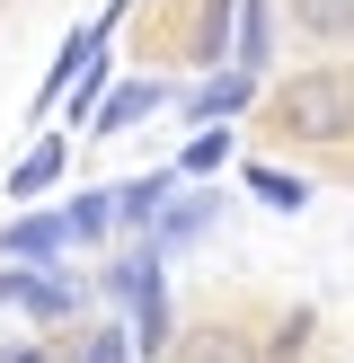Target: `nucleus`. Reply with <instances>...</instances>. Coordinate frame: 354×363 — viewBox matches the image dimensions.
Returning <instances> with one entry per match:
<instances>
[{"mask_svg":"<svg viewBox=\"0 0 354 363\" xmlns=\"http://www.w3.org/2000/svg\"><path fill=\"white\" fill-rule=\"evenodd\" d=\"M266 124H275L283 142H301V151H336V142H354V62L292 71V80L266 98Z\"/></svg>","mask_w":354,"mask_h":363,"instance_id":"obj_1","label":"nucleus"},{"mask_svg":"<svg viewBox=\"0 0 354 363\" xmlns=\"http://www.w3.org/2000/svg\"><path fill=\"white\" fill-rule=\"evenodd\" d=\"M80 284L62 275V266H0V311H27L35 328H62V319H80Z\"/></svg>","mask_w":354,"mask_h":363,"instance_id":"obj_2","label":"nucleus"},{"mask_svg":"<svg viewBox=\"0 0 354 363\" xmlns=\"http://www.w3.org/2000/svg\"><path fill=\"white\" fill-rule=\"evenodd\" d=\"M62 257H71V222L62 213L27 204V213L0 222V266H62Z\"/></svg>","mask_w":354,"mask_h":363,"instance_id":"obj_3","label":"nucleus"},{"mask_svg":"<svg viewBox=\"0 0 354 363\" xmlns=\"http://www.w3.org/2000/svg\"><path fill=\"white\" fill-rule=\"evenodd\" d=\"M248 106H257V80H248V71H204V80L186 89V124H239Z\"/></svg>","mask_w":354,"mask_h":363,"instance_id":"obj_4","label":"nucleus"},{"mask_svg":"<svg viewBox=\"0 0 354 363\" xmlns=\"http://www.w3.org/2000/svg\"><path fill=\"white\" fill-rule=\"evenodd\" d=\"M212 222H222V195H212V186H186V195L151 222V248H159V257H177V248H195Z\"/></svg>","mask_w":354,"mask_h":363,"instance_id":"obj_5","label":"nucleus"},{"mask_svg":"<svg viewBox=\"0 0 354 363\" xmlns=\"http://www.w3.org/2000/svg\"><path fill=\"white\" fill-rule=\"evenodd\" d=\"M177 195H186V177H177V169H142V177H124V186H115V222H124V230H151Z\"/></svg>","mask_w":354,"mask_h":363,"instance_id":"obj_6","label":"nucleus"},{"mask_svg":"<svg viewBox=\"0 0 354 363\" xmlns=\"http://www.w3.org/2000/svg\"><path fill=\"white\" fill-rule=\"evenodd\" d=\"M88 62H106V35H98V27H80V35H71L62 53H53V71H45V89H35V106H45V116H53V106H62L71 89L88 80Z\"/></svg>","mask_w":354,"mask_h":363,"instance_id":"obj_7","label":"nucleus"},{"mask_svg":"<svg viewBox=\"0 0 354 363\" xmlns=\"http://www.w3.org/2000/svg\"><path fill=\"white\" fill-rule=\"evenodd\" d=\"M177 363H266V354H257V337H248V328H230V319H204V328H186V337H177Z\"/></svg>","mask_w":354,"mask_h":363,"instance_id":"obj_8","label":"nucleus"},{"mask_svg":"<svg viewBox=\"0 0 354 363\" xmlns=\"http://www.w3.org/2000/svg\"><path fill=\"white\" fill-rule=\"evenodd\" d=\"M275 62V0H239V27H230V71H257Z\"/></svg>","mask_w":354,"mask_h":363,"instance_id":"obj_9","label":"nucleus"},{"mask_svg":"<svg viewBox=\"0 0 354 363\" xmlns=\"http://www.w3.org/2000/svg\"><path fill=\"white\" fill-rule=\"evenodd\" d=\"M151 106H169V80H151V71H142V80H115V89H106V106H98V124H88V133H124V124H142Z\"/></svg>","mask_w":354,"mask_h":363,"instance_id":"obj_10","label":"nucleus"},{"mask_svg":"<svg viewBox=\"0 0 354 363\" xmlns=\"http://www.w3.org/2000/svg\"><path fill=\"white\" fill-rule=\"evenodd\" d=\"M62 169H71V151H62V142L45 133V142H35V151H27V160L9 169V195H18V213H27V204H45V195L62 186Z\"/></svg>","mask_w":354,"mask_h":363,"instance_id":"obj_11","label":"nucleus"},{"mask_svg":"<svg viewBox=\"0 0 354 363\" xmlns=\"http://www.w3.org/2000/svg\"><path fill=\"white\" fill-rule=\"evenodd\" d=\"M283 18L310 45H354V0H283Z\"/></svg>","mask_w":354,"mask_h":363,"instance_id":"obj_12","label":"nucleus"},{"mask_svg":"<svg viewBox=\"0 0 354 363\" xmlns=\"http://www.w3.org/2000/svg\"><path fill=\"white\" fill-rule=\"evenodd\" d=\"M239 186L257 195V204H275V213H310V177H292V169H266V160H248Z\"/></svg>","mask_w":354,"mask_h":363,"instance_id":"obj_13","label":"nucleus"},{"mask_svg":"<svg viewBox=\"0 0 354 363\" xmlns=\"http://www.w3.org/2000/svg\"><path fill=\"white\" fill-rule=\"evenodd\" d=\"M62 222H71V248H98L106 230H115V186H80L62 204Z\"/></svg>","mask_w":354,"mask_h":363,"instance_id":"obj_14","label":"nucleus"},{"mask_svg":"<svg viewBox=\"0 0 354 363\" xmlns=\"http://www.w3.org/2000/svg\"><path fill=\"white\" fill-rule=\"evenodd\" d=\"M71 363H142L133 354V328H124V319H88V328L71 337Z\"/></svg>","mask_w":354,"mask_h":363,"instance_id":"obj_15","label":"nucleus"},{"mask_svg":"<svg viewBox=\"0 0 354 363\" xmlns=\"http://www.w3.org/2000/svg\"><path fill=\"white\" fill-rule=\"evenodd\" d=\"M222 160H230V124H212V133H195V142H186V151H177V160H169V169H177V177H186V186H204V177H212V169H222Z\"/></svg>","mask_w":354,"mask_h":363,"instance_id":"obj_16","label":"nucleus"},{"mask_svg":"<svg viewBox=\"0 0 354 363\" xmlns=\"http://www.w3.org/2000/svg\"><path fill=\"white\" fill-rule=\"evenodd\" d=\"M310 337H319V319H310V311H283V319H275V337H257V354H266V363H301V354H310Z\"/></svg>","mask_w":354,"mask_h":363,"instance_id":"obj_17","label":"nucleus"},{"mask_svg":"<svg viewBox=\"0 0 354 363\" xmlns=\"http://www.w3.org/2000/svg\"><path fill=\"white\" fill-rule=\"evenodd\" d=\"M0 363H53V354L45 346H18V354H0Z\"/></svg>","mask_w":354,"mask_h":363,"instance_id":"obj_18","label":"nucleus"}]
</instances>
